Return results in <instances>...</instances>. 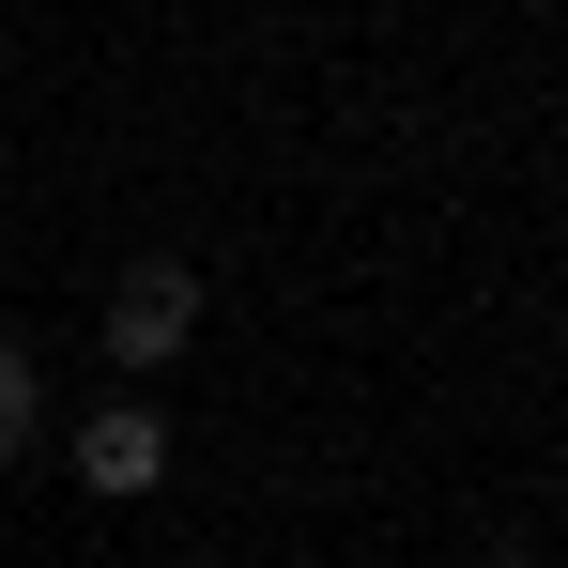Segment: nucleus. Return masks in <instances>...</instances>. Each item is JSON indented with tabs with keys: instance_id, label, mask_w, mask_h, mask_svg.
Wrapping results in <instances>:
<instances>
[{
	"instance_id": "nucleus-1",
	"label": "nucleus",
	"mask_w": 568,
	"mask_h": 568,
	"mask_svg": "<svg viewBox=\"0 0 568 568\" xmlns=\"http://www.w3.org/2000/svg\"><path fill=\"white\" fill-rule=\"evenodd\" d=\"M185 338H200V262H170V246L123 262V292H108V369H170Z\"/></svg>"
},
{
	"instance_id": "nucleus-2",
	"label": "nucleus",
	"mask_w": 568,
	"mask_h": 568,
	"mask_svg": "<svg viewBox=\"0 0 568 568\" xmlns=\"http://www.w3.org/2000/svg\"><path fill=\"white\" fill-rule=\"evenodd\" d=\"M154 476H170V415H154V399L78 415V491H154Z\"/></svg>"
},
{
	"instance_id": "nucleus-3",
	"label": "nucleus",
	"mask_w": 568,
	"mask_h": 568,
	"mask_svg": "<svg viewBox=\"0 0 568 568\" xmlns=\"http://www.w3.org/2000/svg\"><path fill=\"white\" fill-rule=\"evenodd\" d=\"M31 430H47V369H31V354H16V338H0V462H16V446H31Z\"/></svg>"
},
{
	"instance_id": "nucleus-4",
	"label": "nucleus",
	"mask_w": 568,
	"mask_h": 568,
	"mask_svg": "<svg viewBox=\"0 0 568 568\" xmlns=\"http://www.w3.org/2000/svg\"><path fill=\"white\" fill-rule=\"evenodd\" d=\"M476 568H538V554H523V538H491V554H476Z\"/></svg>"
}]
</instances>
